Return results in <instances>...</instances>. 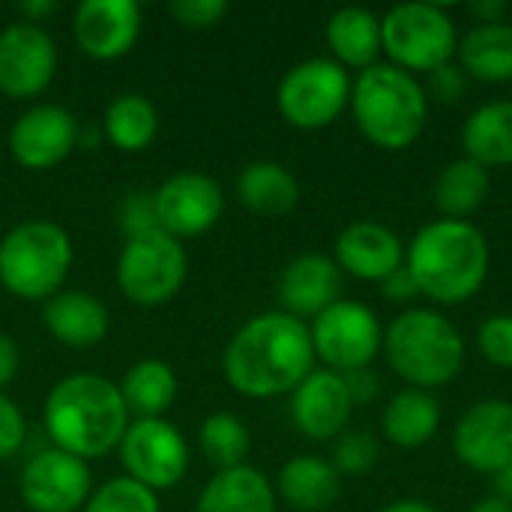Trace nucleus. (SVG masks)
<instances>
[{
	"label": "nucleus",
	"mask_w": 512,
	"mask_h": 512,
	"mask_svg": "<svg viewBox=\"0 0 512 512\" xmlns=\"http://www.w3.org/2000/svg\"><path fill=\"white\" fill-rule=\"evenodd\" d=\"M315 369L309 324L288 312H264L246 321L222 354L231 390L246 399H276L294 393Z\"/></svg>",
	"instance_id": "nucleus-1"
},
{
	"label": "nucleus",
	"mask_w": 512,
	"mask_h": 512,
	"mask_svg": "<svg viewBox=\"0 0 512 512\" xmlns=\"http://www.w3.org/2000/svg\"><path fill=\"white\" fill-rule=\"evenodd\" d=\"M42 423L57 450L90 462L120 450L132 420L114 381L96 372H75L48 390Z\"/></svg>",
	"instance_id": "nucleus-2"
},
{
	"label": "nucleus",
	"mask_w": 512,
	"mask_h": 512,
	"mask_svg": "<svg viewBox=\"0 0 512 512\" xmlns=\"http://www.w3.org/2000/svg\"><path fill=\"white\" fill-rule=\"evenodd\" d=\"M405 267L423 297L456 306L486 285L492 249L486 234L468 219H435L411 237Z\"/></svg>",
	"instance_id": "nucleus-3"
},
{
	"label": "nucleus",
	"mask_w": 512,
	"mask_h": 512,
	"mask_svg": "<svg viewBox=\"0 0 512 512\" xmlns=\"http://www.w3.org/2000/svg\"><path fill=\"white\" fill-rule=\"evenodd\" d=\"M351 114L363 138L381 150H408L426 129L429 96L417 75L393 63L363 69L351 84Z\"/></svg>",
	"instance_id": "nucleus-4"
},
{
	"label": "nucleus",
	"mask_w": 512,
	"mask_h": 512,
	"mask_svg": "<svg viewBox=\"0 0 512 512\" xmlns=\"http://www.w3.org/2000/svg\"><path fill=\"white\" fill-rule=\"evenodd\" d=\"M384 357L390 369L417 390L447 387L465 366V339L459 327L435 309H408L384 330Z\"/></svg>",
	"instance_id": "nucleus-5"
},
{
	"label": "nucleus",
	"mask_w": 512,
	"mask_h": 512,
	"mask_svg": "<svg viewBox=\"0 0 512 512\" xmlns=\"http://www.w3.org/2000/svg\"><path fill=\"white\" fill-rule=\"evenodd\" d=\"M72 258V240L57 222H21L0 240V285L18 300H51L63 291Z\"/></svg>",
	"instance_id": "nucleus-6"
},
{
	"label": "nucleus",
	"mask_w": 512,
	"mask_h": 512,
	"mask_svg": "<svg viewBox=\"0 0 512 512\" xmlns=\"http://www.w3.org/2000/svg\"><path fill=\"white\" fill-rule=\"evenodd\" d=\"M384 54L396 69L435 72L456 60L459 33L450 12L438 3H399L381 18Z\"/></svg>",
	"instance_id": "nucleus-7"
},
{
	"label": "nucleus",
	"mask_w": 512,
	"mask_h": 512,
	"mask_svg": "<svg viewBox=\"0 0 512 512\" xmlns=\"http://www.w3.org/2000/svg\"><path fill=\"white\" fill-rule=\"evenodd\" d=\"M351 75L333 57H309L291 66L276 87L279 114L303 132L327 129L351 105Z\"/></svg>",
	"instance_id": "nucleus-8"
},
{
	"label": "nucleus",
	"mask_w": 512,
	"mask_h": 512,
	"mask_svg": "<svg viewBox=\"0 0 512 512\" xmlns=\"http://www.w3.org/2000/svg\"><path fill=\"white\" fill-rule=\"evenodd\" d=\"M186 273V249L165 231L129 237L114 270L126 300L138 306H162L174 300L186 282Z\"/></svg>",
	"instance_id": "nucleus-9"
},
{
	"label": "nucleus",
	"mask_w": 512,
	"mask_h": 512,
	"mask_svg": "<svg viewBox=\"0 0 512 512\" xmlns=\"http://www.w3.org/2000/svg\"><path fill=\"white\" fill-rule=\"evenodd\" d=\"M309 333L315 360L339 375L372 366V360L384 348L381 321L360 300H336L312 321Z\"/></svg>",
	"instance_id": "nucleus-10"
},
{
	"label": "nucleus",
	"mask_w": 512,
	"mask_h": 512,
	"mask_svg": "<svg viewBox=\"0 0 512 512\" xmlns=\"http://www.w3.org/2000/svg\"><path fill=\"white\" fill-rule=\"evenodd\" d=\"M120 462L126 477L150 492H165L180 486L189 471V444L183 432L159 420H132L120 441Z\"/></svg>",
	"instance_id": "nucleus-11"
},
{
	"label": "nucleus",
	"mask_w": 512,
	"mask_h": 512,
	"mask_svg": "<svg viewBox=\"0 0 512 512\" xmlns=\"http://www.w3.org/2000/svg\"><path fill=\"white\" fill-rule=\"evenodd\" d=\"M18 492L33 512H78L93 495V477L84 459L48 447L27 459Z\"/></svg>",
	"instance_id": "nucleus-12"
},
{
	"label": "nucleus",
	"mask_w": 512,
	"mask_h": 512,
	"mask_svg": "<svg viewBox=\"0 0 512 512\" xmlns=\"http://www.w3.org/2000/svg\"><path fill=\"white\" fill-rule=\"evenodd\" d=\"M57 72V45L42 24L12 21L0 30V93L33 99L48 90Z\"/></svg>",
	"instance_id": "nucleus-13"
},
{
	"label": "nucleus",
	"mask_w": 512,
	"mask_h": 512,
	"mask_svg": "<svg viewBox=\"0 0 512 512\" xmlns=\"http://www.w3.org/2000/svg\"><path fill=\"white\" fill-rule=\"evenodd\" d=\"M453 453L474 474L498 477L512 462V402L483 399L471 405L456 423Z\"/></svg>",
	"instance_id": "nucleus-14"
},
{
	"label": "nucleus",
	"mask_w": 512,
	"mask_h": 512,
	"mask_svg": "<svg viewBox=\"0 0 512 512\" xmlns=\"http://www.w3.org/2000/svg\"><path fill=\"white\" fill-rule=\"evenodd\" d=\"M153 204H156L159 231L180 240V237L207 234L222 216L225 195L213 177L198 171H183L168 177L153 192Z\"/></svg>",
	"instance_id": "nucleus-15"
},
{
	"label": "nucleus",
	"mask_w": 512,
	"mask_h": 512,
	"mask_svg": "<svg viewBox=\"0 0 512 512\" xmlns=\"http://www.w3.org/2000/svg\"><path fill=\"white\" fill-rule=\"evenodd\" d=\"M78 144L75 117L54 102H42L18 114L9 129L12 159L30 171H48L60 165Z\"/></svg>",
	"instance_id": "nucleus-16"
},
{
	"label": "nucleus",
	"mask_w": 512,
	"mask_h": 512,
	"mask_svg": "<svg viewBox=\"0 0 512 512\" xmlns=\"http://www.w3.org/2000/svg\"><path fill=\"white\" fill-rule=\"evenodd\" d=\"M72 33L93 60H117L141 36V9L135 0H84L75 9Z\"/></svg>",
	"instance_id": "nucleus-17"
},
{
	"label": "nucleus",
	"mask_w": 512,
	"mask_h": 512,
	"mask_svg": "<svg viewBox=\"0 0 512 512\" xmlns=\"http://www.w3.org/2000/svg\"><path fill=\"white\" fill-rule=\"evenodd\" d=\"M351 411L354 402L345 390V381L330 369H312L291 393V420L297 432L312 441H336L342 432H348Z\"/></svg>",
	"instance_id": "nucleus-18"
},
{
	"label": "nucleus",
	"mask_w": 512,
	"mask_h": 512,
	"mask_svg": "<svg viewBox=\"0 0 512 512\" xmlns=\"http://www.w3.org/2000/svg\"><path fill=\"white\" fill-rule=\"evenodd\" d=\"M339 291L342 270L330 255L321 252H303L294 261H288L276 285L282 312L300 321H315L324 309H330L339 300Z\"/></svg>",
	"instance_id": "nucleus-19"
},
{
	"label": "nucleus",
	"mask_w": 512,
	"mask_h": 512,
	"mask_svg": "<svg viewBox=\"0 0 512 512\" xmlns=\"http://www.w3.org/2000/svg\"><path fill=\"white\" fill-rule=\"evenodd\" d=\"M336 267L363 282H384L405 264V249L396 231L381 222H351L336 237Z\"/></svg>",
	"instance_id": "nucleus-20"
},
{
	"label": "nucleus",
	"mask_w": 512,
	"mask_h": 512,
	"mask_svg": "<svg viewBox=\"0 0 512 512\" xmlns=\"http://www.w3.org/2000/svg\"><path fill=\"white\" fill-rule=\"evenodd\" d=\"M42 324L66 348H93L108 336V309L87 291H60L45 300Z\"/></svg>",
	"instance_id": "nucleus-21"
},
{
	"label": "nucleus",
	"mask_w": 512,
	"mask_h": 512,
	"mask_svg": "<svg viewBox=\"0 0 512 512\" xmlns=\"http://www.w3.org/2000/svg\"><path fill=\"white\" fill-rule=\"evenodd\" d=\"M276 495L297 512H327L342 495V474L318 456H294L279 468Z\"/></svg>",
	"instance_id": "nucleus-22"
},
{
	"label": "nucleus",
	"mask_w": 512,
	"mask_h": 512,
	"mask_svg": "<svg viewBox=\"0 0 512 512\" xmlns=\"http://www.w3.org/2000/svg\"><path fill=\"white\" fill-rule=\"evenodd\" d=\"M327 45L339 66L369 69L384 54L381 18L363 6H342L327 21Z\"/></svg>",
	"instance_id": "nucleus-23"
},
{
	"label": "nucleus",
	"mask_w": 512,
	"mask_h": 512,
	"mask_svg": "<svg viewBox=\"0 0 512 512\" xmlns=\"http://www.w3.org/2000/svg\"><path fill=\"white\" fill-rule=\"evenodd\" d=\"M195 512H276V486L252 465L216 471L201 489Z\"/></svg>",
	"instance_id": "nucleus-24"
},
{
	"label": "nucleus",
	"mask_w": 512,
	"mask_h": 512,
	"mask_svg": "<svg viewBox=\"0 0 512 512\" xmlns=\"http://www.w3.org/2000/svg\"><path fill=\"white\" fill-rule=\"evenodd\" d=\"M237 198L255 216L279 219V216H288L300 204V183L282 162L258 159L240 171Z\"/></svg>",
	"instance_id": "nucleus-25"
},
{
	"label": "nucleus",
	"mask_w": 512,
	"mask_h": 512,
	"mask_svg": "<svg viewBox=\"0 0 512 512\" xmlns=\"http://www.w3.org/2000/svg\"><path fill=\"white\" fill-rule=\"evenodd\" d=\"M381 429L387 441L402 450L426 447L441 429V402L429 390L405 387L387 402L381 414Z\"/></svg>",
	"instance_id": "nucleus-26"
},
{
	"label": "nucleus",
	"mask_w": 512,
	"mask_h": 512,
	"mask_svg": "<svg viewBox=\"0 0 512 512\" xmlns=\"http://www.w3.org/2000/svg\"><path fill=\"white\" fill-rule=\"evenodd\" d=\"M456 63L468 78L486 84L512 81V24H477L471 27L456 48Z\"/></svg>",
	"instance_id": "nucleus-27"
},
{
	"label": "nucleus",
	"mask_w": 512,
	"mask_h": 512,
	"mask_svg": "<svg viewBox=\"0 0 512 512\" xmlns=\"http://www.w3.org/2000/svg\"><path fill=\"white\" fill-rule=\"evenodd\" d=\"M462 147L483 168L512 165V99L480 105L462 126Z\"/></svg>",
	"instance_id": "nucleus-28"
},
{
	"label": "nucleus",
	"mask_w": 512,
	"mask_h": 512,
	"mask_svg": "<svg viewBox=\"0 0 512 512\" xmlns=\"http://www.w3.org/2000/svg\"><path fill=\"white\" fill-rule=\"evenodd\" d=\"M120 396L135 420H159L177 399V375L168 363L150 357L129 366L123 381L117 384Z\"/></svg>",
	"instance_id": "nucleus-29"
},
{
	"label": "nucleus",
	"mask_w": 512,
	"mask_h": 512,
	"mask_svg": "<svg viewBox=\"0 0 512 512\" xmlns=\"http://www.w3.org/2000/svg\"><path fill=\"white\" fill-rule=\"evenodd\" d=\"M489 168L459 156L453 159L432 186V201L441 219H468L489 195Z\"/></svg>",
	"instance_id": "nucleus-30"
},
{
	"label": "nucleus",
	"mask_w": 512,
	"mask_h": 512,
	"mask_svg": "<svg viewBox=\"0 0 512 512\" xmlns=\"http://www.w3.org/2000/svg\"><path fill=\"white\" fill-rule=\"evenodd\" d=\"M159 132V114L141 93H120L105 108V135L123 153H141Z\"/></svg>",
	"instance_id": "nucleus-31"
},
{
	"label": "nucleus",
	"mask_w": 512,
	"mask_h": 512,
	"mask_svg": "<svg viewBox=\"0 0 512 512\" xmlns=\"http://www.w3.org/2000/svg\"><path fill=\"white\" fill-rule=\"evenodd\" d=\"M198 447L207 465H213L216 471H231V468L246 465V456L252 450V435H249V426L237 414L216 411L201 423Z\"/></svg>",
	"instance_id": "nucleus-32"
},
{
	"label": "nucleus",
	"mask_w": 512,
	"mask_h": 512,
	"mask_svg": "<svg viewBox=\"0 0 512 512\" xmlns=\"http://www.w3.org/2000/svg\"><path fill=\"white\" fill-rule=\"evenodd\" d=\"M81 512H162L156 492L129 477H114L93 489Z\"/></svg>",
	"instance_id": "nucleus-33"
},
{
	"label": "nucleus",
	"mask_w": 512,
	"mask_h": 512,
	"mask_svg": "<svg viewBox=\"0 0 512 512\" xmlns=\"http://www.w3.org/2000/svg\"><path fill=\"white\" fill-rule=\"evenodd\" d=\"M381 459V444L366 429H348L336 438L333 447V468L342 477H363L369 474Z\"/></svg>",
	"instance_id": "nucleus-34"
},
{
	"label": "nucleus",
	"mask_w": 512,
	"mask_h": 512,
	"mask_svg": "<svg viewBox=\"0 0 512 512\" xmlns=\"http://www.w3.org/2000/svg\"><path fill=\"white\" fill-rule=\"evenodd\" d=\"M477 345L492 366L512 369V315L486 318L477 330Z\"/></svg>",
	"instance_id": "nucleus-35"
},
{
	"label": "nucleus",
	"mask_w": 512,
	"mask_h": 512,
	"mask_svg": "<svg viewBox=\"0 0 512 512\" xmlns=\"http://www.w3.org/2000/svg\"><path fill=\"white\" fill-rule=\"evenodd\" d=\"M120 225H123V231H126V240H129V237L150 234V231H159L153 195H147V192H132V195H126L123 204H120Z\"/></svg>",
	"instance_id": "nucleus-36"
},
{
	"label": "nucleus",
	"mask_w": 512,
	"mask_h": 512,
	"mask_svg": "<svg viewBox=\"0 0 512 512\" xmlns=\"http://www.w3.org/2000/svg\"><path fill=\"white\" fill-rule=\"evenodd\" d=\"M168 12L177 24L192 27V30H204V27H213L225 18L228 3L225 0H174L168 6Z\"/></svg>",
	"instance_id": "nucleus-37"
},
{
	"label": "nucleus",
	"mask_w": 512,
	"mask_h": 512,
	"mask_svg": "<svg viewBox=\"0 0 512 512\" xmlns=\"http://www.w3.org/2000/svg\"><path fill=\"white\" fill-rule=\"evenodd\" d=\"M24 435H27V423L21 408L6 393H0V462L21 450Z\"/></svg>",
	"instance_id": "nucleus-38"
},
{
	"label": "nucleus",
	"mask_w": 512,
	"mask_h": 512,
	"mask_svg": "<svg viewBox=\"0 0 512 512\" xmlns=\"http://www.w3.org/2000/svg\"><path fill=\"white\" fill-rule=\"evenodd\" d=\"M465 84H468V75L456 60H450V63L438 66L435 72H429V90L441 102H456L465 93Z\"/></svg>",
	"instance_id": "nucleus-39"
},
{
	"label": "nucleus",
	"mask_w": 512,
	"mask_h": 512,
	"mask_svg": "<svg viewBox=\"0 0 512 512\" xmlns=\"http://www.w3.org/2000/svg\"><path fill=\"white\" fill-rule=\"evenodd\" d=\"M342 381H345V390H348V396H351L354 408H357V405H369V402H375V399H378V393H381V375H378L372 366H366V369H354V372H345V375H342Z\"/></svg>",
	"instance_id": "nucleus-40"
},
{
	"label": "nucleus",
	"mask_w": 512,
	"mask_h": 512,
	"mask_svg": "<svg viewBox=\"0 0 512 512\" xmlns=\"http://www.w3.org/2000/svg\"><path fill=\"white\" fill-rule=\"evenodd\" d=\"M381 291L393 303H405V300H414L420 294V288H417V282H414V276H411V270L405 264L381 282Z\"/></svg>",
	"instance_id": "nucleus-41"
},
{
	"label": "nucleus",
	"mask_w": 512,
	"mask_h": 512,
	"mask_svg": "<svg viewBox=\"0 0 512 512\" xmlns=\"http://www.w3.org/2000/svg\"><path fill=\"white\" fill-rule=\"evenodd\" d=\"M21 366V351L15 345V339L9 333H0V393L15 381Z\"/></svg>",
	"instance_id": "nucleus-42"
},
{
	"label": "nucleus",
	"mask_w": 512,
	"mask_h": 512,
	"mask_svg": "<svg viewBox=\"0 0 512 512\" xmlns=\"http://www.w3.org/2000/svg\"><path fill=\"white\" fill-rule=\"evenodd\" d=\"M468 12L477 18V24H498L507 15V3L504 0H474L468 6Z\"/></svg>",
	"instance_id": "nucleus-43"
},
{
	"label": "nucleus",
	"mask_w": 512,
	"mask_h": 512,
	"mask_svg": "<svg viewBox=\"0 0 512 512\" xmlns=\"http://www.w3.org/2000/svg\"><path fill=\"white\" fill-rule=\"evenodd\" d=\"M18 12L24 15V21L39 24L45 15L57 12V0H24V3H18Z\"/></svg>",
	"instance_id": "nucleus-44"
},
{
	"label": "nucleus",
	"mask_w": 512,
	"mask_h": 512,
	"mask_svg": "<svg viewBox=\"0 0 512 512\" xmlns=\"http://www.w3.org/2000/svg\"><path fill=\"white\" fill-rule=\"evenodd\" d=\"M381 512H438L432 504L420 501V498H402V501H393L387 504Z\"/></svg>",
	"instance_id": "nucleus-45"
},
{
	"label": "nucleus",
	"mask_w": 512,
	"mask_h": 512,
	"mask_svg": "<svg viewBox=\"0 0 512 512\" xmlns=\"http://www.w3.org/2000/svg\"><path fill=\"white\" fill-rule=\"evenodd\" d=\"M492 480H495V495L504 498L507 504H512V462L498 477H492Z\"/></svg>",
	"instance_id": "nucleus-46"
},
{
	"label": "nucleus",
	"mask_w": 512,
	"mask_h": 512,
	"mask_svg": "<svg viewBox=\"0 0 512 512\" xmlns=\"http://www.w3.org/2000/svg\"><path fill=\"white\" fill-rule=\"evenodd\" d=\"M471 512H512V504H507V501L498 498V495H486V498H480V501L474 504V510Z\"/></svg>",
	"instance_id": "nucleus-47"
}]
</instances>
